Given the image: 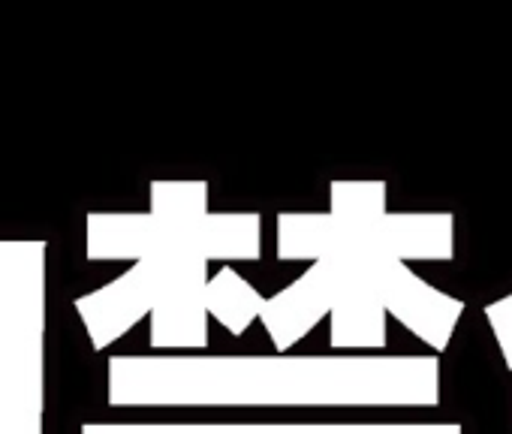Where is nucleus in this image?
<instances>
[{"label":"nucleus","instance_id":"obj_1","mask_svg":"<svg viewBox=\"0 0 512 434\" xmlns=\"http://www.w3.org/2000/svg\"><path fill=\"white\" fill-rule=\"evenodd\" d=\"M109 407H437V356L124 353L106 365Z\"/></svg>","mask_w":512,"mask_h":434},{"label":"nucleus","instance_id":"obj_2","mask_svg":"<svg viewBox=\"0 0 512 434\" xmlns=\"http://www.w3.org/2000/svg\"><path fill=\"white\" fill-rule=\"evenodd\" d=\"M49 245L31 239L0 272V434H43Z\"/></svg>","mask_w":512,"mask_h":434},{"label":"nucleus","instance_id":"obj_3","mask_svg":"<svg viewBox=\"0 0 512 434\" xmlns=\"http://www.w3.org/2000/svg\"><path fill=\"white\" fill-rule=\"evenodd\" d=\"M275 254L281 263H320L329 257L452 260L455 217L449 211L383 214L374 224H344L314 211H281L275 221Z\"/></svg>","mask_w":512,"mask_h":434},{"label":"nucleus","instance_id":"obj_4","mask_svg":"<svg viewBox=\"0 0 512 434\" xmlns=\"http://www.w3.org/2000/svg\"><path fill=\"white\" fill-rule=\"evenodd\" d=\"M154 254H199L208 263H256L263 257L260 211H208L199 224H166L142 211H91L85 257L91 263H136Z\"/></svg>","mask_w":512,"mask_h":434},{"label":"nucleus","instance_id":"obj_5","mask_svg":"<svg viewBox=\"0 0 512 434\" xmlns=\"http://www.w3.org/2000/svg\"><path fill=\"white\" fill-rule=\"evenodd\" d=\"M178 257L181 254H154L136 260L124 275L73 302L97 353L109 350L118 338H124L154 311Z\"/></svg>","mask_w":512,"mask_h":434},{"label":"nucleus","instance_id":"obj_6","mask_svg":"<svg viewBox=\"0 0 512 434\" xmlns=\"http://www.w3.org/2000/svg\"><path fill=\"white\" fill-rule=\"evenodd\" d=\"M350 272V257H329L311 263L293 284L263 302L260 323L266 326L275 353H290L302 338L329 317L335 296Z\"/></svg>","mask_w":512,"mask_h":434},{"label":"nucleus","instance_id":"obj_7","mask_svg":"<svg viewBox=\"0 0 512 434\" xmlns=\"http://www.w3.org/2000/svg\"><path fill=\"white\" fill-rule=\"evenodd\" d=\"M208 260L199 254H181L151 317L148 347L154 353H202L208 347V311H205Z\"/></svg>","mask_w":512,"mask_h":434},{"label":"nucleus","instance_id":"obj_8","mask_svg":"<svg viewBox=\"0 0 512 434\" xmlns=\"http://www.w3.org/2000/svg\"><path fill=\"white\" fill-rule=\"evenodd\" d=\"M377 287L386 317H395L434 353H443L455 335V326L464 314V302L434 290L422 281L407 263L383 260L377 266Z\"/></svg>","mask_w":512,"mask_h":434},{"label":"nucleus","instance_id":"obj_9","mask_svg":"<svg viewBox=\"0 0 512 434\" xmlns=\"http://www.w3.org/2000/svg\"><path fill=\"white\" fill-rule=\"evenodd\" d=\"M79 434H464L458 422H85Z\"/></svg>","mask_w":512,"mask_h":434},{"label":"nucleus","instance_id":"obj_10","mask_svg":"<svg viewBox=\"0 0 512 434\" xmlns=\"http://www.w3.org/2000/svg\"><path fill=\"white\" fill-rule=\"evenodd\" d=\"M350 257V272L329 311V347L332 350H383L386 347V311L377 287V266L389 257Z\"/></svg>","mask_w":512,"mask_h":434},{"label":"nucleus","instance_id":"obj_11","mask_svg":"<svg viewBox=\"0 0 512 434\" xmlns=\"http://www.w3.org/2000/svg\"><path fill=\"white\" fill-rule=\"evenodd\" d=\"M266 296L256 290L244 275L232 266H220L217 275L205 284V311L214 317L229 335H244L263 314Z\"/></svg>","mask_w":512,"mask_h":434},{"label":"nucleus","instance_id":"obj_12","mask_svg":"<svg viewBox=\"0 0 512 434\" xmlns=\"http://www.w3.org/2000/svg\"><path fill=\"white\" fill-rule=\"evenodd\" d=\"M148 214L166 224H199L208 217V181H151Z\"/></svg>","mask_w":512,"mask_h":434},{"label":"nucleus","instance_id":"obj_13","mask_svg":"<svg viewBox=\"0 0 512 434\" xmlns=\"http://www.w3.org/2000/svg\"><path fill=\"white\" fill-rule=\"evenodd\" d=\"M386 181H332L329 214L344 224H374L386 214Z\"/></svg>","mask_w":512,"mask_h":434},{"label":"nucleus","instance_id":"obj_14","mask_svg":"<svg viewBox=\"0 0 512 434\" xmlns=\"http://www.w3.org/2000/svg\"><path fill=\"white\" fill-rule=\"evenodd\" d=\"M485 320H488V326H491V332L497 338V347L503 353L506 368L512 371V293L497 299V302H491L485 308Z\"/></svg>","mask_w":512,"mask_h":434},{"label":"nucleus","instance_id":"obj_15","mask_svg":"<svg viewBox=\"0 0 512 434\" xmlns=\"http://www.w3.org/2000/svg\"><path fill=\"white\" fill-rule=\"evenodd\" d=\"M22 245H25V239H10V242H0V272H4L16 257H19V251H22Z\"/></svg>","mask_w":512,"mask_h":434}]
</instances>
